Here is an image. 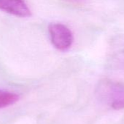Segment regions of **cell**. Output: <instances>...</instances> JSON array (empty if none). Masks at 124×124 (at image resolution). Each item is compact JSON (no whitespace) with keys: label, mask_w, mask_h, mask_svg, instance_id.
I'll use <instances>...</instances> for the list:
<instances>
[{"label":"cell","mask_w":124,"mask_h":124,"mask_svg":"<svg viewBox=\"0 0 124 124\" xmlns=\"http://www.w3.org/2000/svg\"><path fill=\"white\" fill-rule=\"evenodd\" d=\"M48 31L53 45L58 50L69 49L73 43V35L70 29L61 23H51Z\"/></svg>","instance_id":"6da1fadb"},{"label":"cell","mask_w":124,"mask_h":124,"mask_svg":"<svg viewBox=\"0 0 124 124\" xmlns=\"http://www.w3.org/2000/svg\"><path fill=\"white\" fill-rule=\"evenodd\" d=\"M0 9L20 17H27L31 15L24 0H0Z\"/></svg>","instance_id":"7a4b0ae2"},{"label":"cell","mask_w":124,"mask_h":124,"mask_svg":"<svg viewBox=\"0 0 124 124\" xmlns=\"http://www.w3.org/2000/svg\"><path fill=\"white\" fill-rule=\"evenodd\" d=\"M18 100V94L4 90H0V109L13 105Z\"/></svg>","instance_id":"3957f363"},{"label":"cell","mask_w":124,"mask_h":124,"mask_svg":"<svg viewBox=\"0 0 124 124\" xmlns=\"http://www.w3.org/2000/svg\"><path fill=\"white\" fill-rule=\"evenodd\" d=\"M111 106L115 110L124 109V92H121L118 97L113 101Z\"/></svg>","instance_id":"277c9868"}]
</instances>
